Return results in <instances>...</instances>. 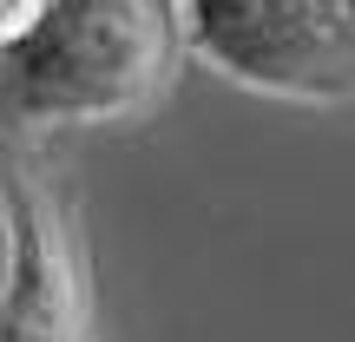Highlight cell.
<instances>
[{
	"instance_id": "obj_3",
	"label": "cell",
	"mask_w": 355,
	"mask_h": 342,
	"mask_svg": "<svg viewBox=\"0 0 355 342\" xmlns=\"http://www.w3.org/2000/svg\"><path fill=\"white\" fill-rule=\"evenodd\" d=\"M0 342H92V296L60 211L20 198V283L0 309Z\"/></svg>"
},
{
	"instance_id": "obj_2",
	"label": "cell",
	"mask_w": 355,
	"mask_h": 342,
	"mask_svg": "<svg viewBox=\"0 0 355 342\" xmlns=\"http://www.w3.org/2000/svg\"><path fill=\"white\" fill-rule=\"evenodd\" d=\"M178 33L230 86L290 105L355 99V20L343 0H178Z\"/></svg>"
},
{
	"instance_id": "obj_4",
	"label": "cell",
	"mask_w": 355,
	"mask_h": 342,
	"mask_svg": "<svg viewBox=\"0 0 355 342\" xmlns=\"http://www.w3.org/2000/svg\"><path fill=\"white\" fill-rule=\"evenodd\" d=\"M13 283H20V204L0 191V309H7Z\"/></svg>"
},
{
	"instance_id": "obj_1",
	"label": "cell",
	"mask_w": 355,
	"mask_h": 342,
	"mask_svg": "<svg viewBox=\"0 0 355 342\" xmlns=\"http://www.w3.org/2000/svg\"><path fill=\"white\" fill-rule=\"evenodd\" d=\"M178 60L171 0H40L0 53V105L26 126H112L165 92Z\"/></svg>"
},
{
	"instance_id": "obj_6",
	"label": "cell",
	"mask_w": 355,
	"mask_h": 342,
	"mask_svg": "<svg viewBox=\"0 0 355 342\" xmlns=\"http://www.w3.org/2000/svg\"><path fill=\"white\" fill-rule=\"evenodd\" d=\"M343 13H349V20H355V0H343Z\"/></svg>"
},
{
	"instance_id": "obj_5",
	"label": "cell",
	"mask_w": 355,
	"mask_h": 342,
	"mask_svg": "<svg viewBox=\"0 0 355 342\" xmlns=\"http://www.w3.org/2000/svg\"><path fill=\"white\" fill-rule=\"evenodd\" d=\"M33 13H40V0H0V53L33 26Z\"/></svg>"
}]
</instances>
